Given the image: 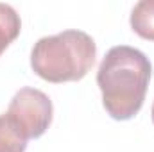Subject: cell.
Returning <instances> with one entry per match:
<instances>
[{"instance_id": "cell-2", "label": "cell", "mask_w": 154, "mask_h": 152, "mask_svg": "<svg viewBox=\"0 0 154 152\" xmlns=\"http://www.w3.org/2000/svg\"><path fill=\"white\" fill-rule=\"evenodd\" d=\"M95 56L93 38L84 31L68 29L38 39L31 50V66L48 82L81 81L91 70Z\"/></svg>"}, {"instance_id": "cell-4", "label": "cell", "mask_w": 154, "mask_h": 152, "mask_svg": "<svg viewBox=\"0 0 154 152\" xmlns=\"http://www.w3.org/2000/svg\"><path fill=\"white\" fill-rule=\"evenodd\" d=\"M131 29L143 39L154 41V0H142L131 11Z\"/></svg>"}, {"instance_id": "cell-7", "label": "cell", "mask_w": 154, "mask_h": 152, "mask_svg": "<svg viewBox=\"0 0 154 152\" xmlns=\"http://www.w3.org/2000/svg\"><path fill=\"white\" fill-rule=\"evenodd\" d=\"M152 122H154V104H152Z\"/></svg>"}, {"instance_id": "cell-5", "label": "cell", "mask_w": 154, "mask_h": 152, "mask_svg": "<svg viewBox=\"0 0 154 152\" xmlns=\"http://www.w3.org/2000/svg\"><path fill=\"white\" fill-rule=\"evenodd\" d=\"M27 138L16 127V123L7 116L0 114V152H25Z\"/></svg>"}, {"instance_id": "cell-3", "label": "cell", "mask_w": 154, "mask_h": 152, "mask_svg": "<svg viewBox=\"0 0 154 152\" xmlns=\"http://www.w3.org/2000/svg\"><path fill=\"white\" fill-rule=\"evenodd\" d=\"M52 100L47 93L36 88H22L14 93L7 116L25 134V138H39L45 134L52 122Z\"/></svg>"}, {"instance_id": "cell-6", "label": "cell", "mask_w": 154, "mask_h": 152, "mask_svg": "<svg viewBox=\"0 0 154 152\" xmlns=\"http://www.w3.org/2000/svg\"><path fill=\"white\" fill-rule=\"evenodd\" d=\"M22 31L20 14L9 4L0 2V54L18 38Z\"/></svg>"}, {"instance_id": "cell-1", "label": "cell", "mask_w": 154, "mask_h": 152, "mask_svg": "<svg viewBox=\"0 0 154 152\" xmlns=\"http://www.w3.org/2000/svg\"><path fill=\"white\" fill-rule=\"evenodd\" d=\"M151 75V61L142 50L127 45L109 48L97 72V84L108 114L115 120H129L138 114Z\"/></svg>"}]
</instances>
